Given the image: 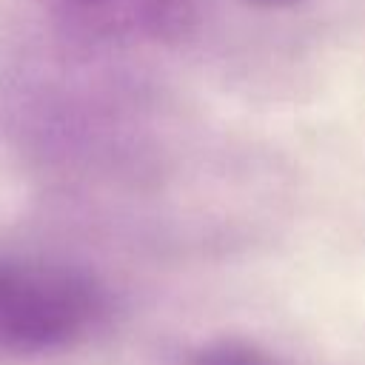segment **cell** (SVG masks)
Here are the masks:
<instances>
[{
  "mask_svg": "<svg viewBox=\"0 0 365 365\" xmlns=\"http://www.w3.org/2000/svg\"><path fill=\"white\" fill-rule=\"evenodd\" d=\"M108 314L111 294L86 265L0 248V359L74 348Z\"/></svg>",
  "mask_w": 365,
  "mask_h": 365,
  "instance_id": "cell-1",
  "label": "cell"
},
{
  "mask_svg": "<svg viewBox=\"0 0 365 365\" xmlns=\"http://www.w3.org/2000/svg\"><path fill=\"white\" fill-rule=\"evenodd\" d=\"M63 20L111 40L177 43L197 26V0H43Z\"/></svg>",
  "mask_w": 365,
  "mask_h": 365,
  "instance_id": "cell-2",
  "label": "cell"
},
{
  "mask_svg": "<svg viewBox=\"0 0 365 365\" xmlns=\"http://www.w3.org/2000/svg\"><path fill=\"white\" fill-rule=\"evenodd\" d=\"M245 6H254V9H294V6H302L308 0H240Z\"/></svg>",
  "mask_w": 365,
  "mask_h": 365,
  "instance_id": "cell-4",
  "label": "cell"
},
{
  "mask_svg": "<svg viewBox=\"0 0 365 365\" xmlns=\"http://www.w3.org/2000/svg\"><path fill=\"white\" fill-rule=\"evenodd\" d=\"M185 365H285V362L257 342L237 339V336H220V339L197 345L188 354Z\"/></svg>",
  "mask_w": 365,
  "mask_h": 365,
  "instance_id": "cell-3",
  "label": "cell"
}]
</instances>
